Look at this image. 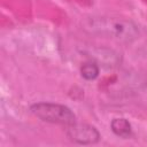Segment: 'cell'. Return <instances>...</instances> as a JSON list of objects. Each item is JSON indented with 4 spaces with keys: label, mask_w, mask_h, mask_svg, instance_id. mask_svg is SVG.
I'll return each mask as SVG.
<instances>
[{
    "label": "cell",
    "mask_w": 147,
    "mask_h": 147,
    "mask_svg": "<svg viewBox=\"0 0 147 147\" xmlns=\"http://www.w3.org/2000/svg\"><path fill=\"white\" fill-rule=\"evenodd\" d=\"M83 29L92 34L114 39L119 42L130 44L139 37L138 25L126 18L115 16L87 17L82 23Z\"/></svg>",
    "instance_id": "obj_1"
},
{
    "label": "cell",
    "mask_w": 147,
    "mask_h": 147,
    "mask_svg": "<svg viewBox=\"0 0 147 147\" xmlns=\"http://www.w3.org/2000/svg\"><path fill=\"white\" fill-rule=\"evenodd\" d=\"M30 110L39 119L47 123L69 126L76 122L75 114L64 105L53 102H38L32 105Z\"/></svg>",
    "instance_id": "obj_2"
},
{
    "label": "cell",
    "mask_w": 147,
    "mask_h": 147,
    "mask_svg": "<svg viewBox=\"0 0 147 147\" xmlns=\"http://www.w3.org/2000/svg\"><path fill=\"white\" fill-rule=\"evenodd\" d=\"M67 136L71 141L79 145H94L101 138L96 127L90 124L77 122L67 126Z\"/></svg>",
    "instance_id": "obj_3"
},
{
    "label": "cell",
    "mask_w": 147,
    "mask_h": 147,
    "mask_svg": "<svg viewBox=\"0 0 147 147\" xmlns=\"http://www.w3.org/2000/svg\"><path fill=\"white\" fill-rule=\"evenodd\" d=\"M90 57L95 61L98 64L101 63V65L103 67H116L121 57L117 53H115L114 51L107 49V48H94L90 52Z\"/></svg>",
    "instance_id": "obj_4"
},
{
    "label": "cell",
    "mask_w": 147,
    "mask_h": 147,
    "mask_svg": "<svg viewBox=\"0 0 147 147\" xmlns=\"http://www.w3.org/2000/svg\"><path fill=\"white\" fill-rule=\"evenodd\" d=\"M110 129L117 137L123 138V139H127L132 134V127H131L130 122L122 117L114 118L110 123Z\"/></svg>",
    "instance_id": "obj_5"
},
{
    "label": "cell",
    "mask_w": 147,
    "mask_h": 147,
    "mask_svg": "<svg viewBox=\"0 0 147 147\" xmlns=\"http://www.w3.org/2000/svg\"><path fill=\"white\" fill-rule=\"evenodd\" d=\"M99 72H100L99 64L93 60L85 62L80 67V75L86 80H94L99 76Z\"/></svg>",
    "instance_id": "obj_6"
}]
</instances>
